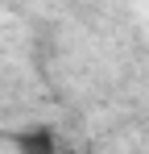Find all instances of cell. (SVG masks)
<instances>
[{
	"label": "cell",
	"mask_w": 149,
	"mask_h": 154,
	"mask_svg": "<svg viewBox=\"0 0 149 154\" xmlns=\"http://www.w3.org/2000/svg\"><path fill=\"white\" fill-rule=\"evenodd\" d=\"M13 146L17 154H58V133L50 125H29L13 133Z\"/></svg>",
	"instance_id": "1"
}]
</instances>
